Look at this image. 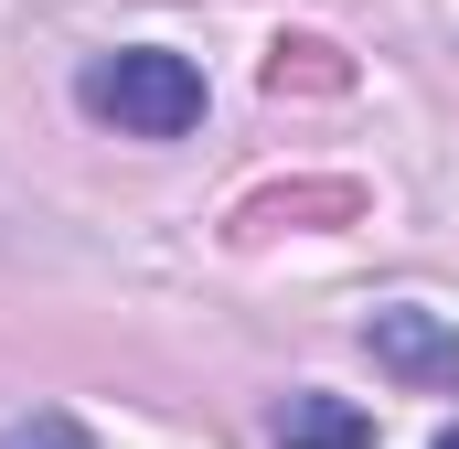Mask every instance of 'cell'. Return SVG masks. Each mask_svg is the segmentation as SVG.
Segmentation results:
<instances>
[{
    "instance_id": "cell-4",
    "label": "cell",
    "mask_w": 459,
    "mask_h": 449,
    "mask_svg": "<svg viewBox=\"0 0 459 449\" xmlns=\"http://www.w3.org/2000/svg\"><path fill=\"white\" fill-rule=\"evenodd\" d=\"M0 449H86L65 418H22V428H0Z\"/></svg>"
},
{
    "instance_id": "cell-5",
    "label": "cell",
    "mask_w": 459,
    "mask_h": 449,
    "mask_svg": "<svg viewBox=\"0 0 459 449\" xmlns=\"http://www.w3.org/2000/svg\"><path fill=\"white\" fill-rule=\"evenodd\" d=\"M438 449H459V428H449V439H438Z\"/></svg>"
},
{
    "instance_id": "cell-3",
    "label": "cell",
    "mask_w": 459,
    "mask_h": 449,
    "mask_svg": "<svg viewBox=\"0 0 459 449\" xmlns=\"http://www.w3.org/2000/svg\"><path fill=\"white\" fill-rule=\"evenodd\" d=\"M374 439V418L342 407V396H289L278 407V449H363Z\"/></svg>"
},
{
    "instance_id": "cell-1",
    "label": "cell",
    "mask_w": 459,
    "mask_h": 449,
    "mask_svg": "<svg viewBox=\"0 0 459 449\" xmlns=\"http://www.w3.org/2000/svg\"><path fill=\"white\" fill-rule=\"evenodd\" d=\"M86 108L117 118L128 139H182V128H204V75L160 43H128L108 65H86Z\"/></svg>"
},
{
    "instance_id": "cell-2",
    "label": "cell",
    "mask_w": 459,
    "mask_h": 449,
    "mask_svg": "<svg viewBox=\"0 0 459 449\" xmlns=\"http://www.w3.org/2000/svg\"><path fill=\"white\" fill-rule=\"evenodd\" d=\"M363 342H374V364H385L395 385H417V396H459V321H438V311H374Z\"/></svg>"
}]
</instances>
